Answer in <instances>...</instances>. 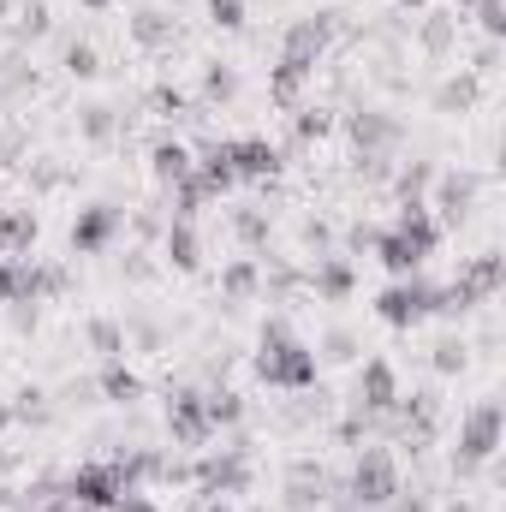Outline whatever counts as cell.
Segmentation results:
<instances>
[{"label":"cell","instance_id":"cell-3","mask_svg":"<svg viewBox=\"0 0 506 512\" xmlns=\"http://www.w3.org/2000/svg\"><path fill=\"white\" fill-rule=\"evenodd\" d=\"M322 42H328V18H298V24H292L286 54H280V72H274V96H280V102H292V96H298L304 72H310V66H316V54H322Z\"/></svg>","mask_w":506,"mask_h":512},{"label":"cell","instance_id":"cell-13","mask_svg":"<svg viewBox=\"0 0 506 512\" xmlns=\"http://www.w3.org/2000/svg\"><path fill=\"white\" fill-rule=\"evenodd\" d=\"M155 179L185 185V179H191V149H185V143H161V149H155Z\"/></svg>","mask_w":506,"mask_h":512},{"label":"cell","instance_id":"cell-19","mask_svg":"<svg viewBox=\"0 0 506 512\" xmlns=\"http://www.w3.org/2000/svg\"><path fill=\"white\" fill-rule=\"evenodd\" d=\"M108 512H161V507H155L149 495H137V489H126V495H120V501H114Z\"/></svg>","mask_w":506,"mask_h":512},{"label":"cell","instance_id":"cell-14","mask_svg":"<svg viewBox=\"0 0 506 512\" xmlns=\"http://www.w3.org/2000/svg\"><path fill=\"white\" fill-rule=\"evenodd\" d=\"M167 256H173L179 268H197V233H191L185 221H179V227L167 233Z\"/></svg>","mask_w":506,"mask_h":512},{"label":"cell","instance_id":"cell-23","mask_svg":"<svg viewBox=\"0 0 506 512\" xmlns=\"http://www.w3.org/2000/svg\"><path fill=\"white\" fill-rule=\"evenodd\" d=\"M245 286H251V268H245V262H239V268H233V274H227V292H245Z\"/></svg>","mask_w":506,"mask_h":512},{"label":"cell","instance_id":"cell-10","mask_svg":"<svg viewBox=\"0 0 506 512\" xmlns=\"http://www.w3.org/2000/svg\"><path fill=\"white\" fill-rule=\"evenodd\" d=\"M108 233H114V209H108V203H96V209H84V215H78V227H72V251H102V245H108Z\"/></svg>","mask_w":506,"mask_h":512},{"label":"cell","instance_id":"cell-5","mask_svg":"<svg viewBox=\"0 0 506 512\" xmlns=\"http://www.w3.org/2000/svg\"><path fill=\"white\" fill-rule=\"evenodd\" d=\"M429 310H441V292H435V286H423L417 274H399V280L376 298V316L387 322V328H417Z\"/></svg>","mask_w":506,"mask_h":512},{"label":"cell","instance_id":"cell-20","mask_svg":"<svg viewBox=\"0 0 506 512\" xmlns=\"http://www.w3.org/2000/svg\"><path fill=\"white\" fill-rule=\"evenodd\" d=\"M90 340H96V346H102L108 358L120 352V334H114V322H96V328H90Z\"/></svg>","mask_w":506,"mask_h":512},{"label":"cell","instance_id":"cell-11","mask_svg":"<svg viewBox=\"0 0 506 512\" xmlns=\"http://www.w3.org/2000/svg\"><path fill=\"white\" fill-rule=\"evenodd\" d=\"M167 423H173V435H179L185 447L209 435V417H203V399H197V393H179V399H173V417H167Z\"/></svg>","mask_w":506,"mask_h":512},{"label":"cell","instance_id":"cell-1","mask_svg":"<svg viewBox=\"0 0 506 512\" xmlns=\"http://www.w3.org/2000/svg\"><path fill=\"white\" fill-rule=\"evenodd\" d=\"M441 245V227L423 215V203H411L387 233H376V256H381V268L387 274H417L423 268V256Z\"/></svg>","mask_w":506,"mask_h":512},{"label":"cell","instance_id":"cell-25","mask_svg":"<svg viewBox=\"0 0 506 512\" xmlns=\"http://www.w3.org/2000/svg\"><path fill=\"white\" fill-rule=\"evenodd\" d=\"M84 6H108V0H84Z\"/></svg>","mask_w":506,"mask_h":512},{"label":"cell","instance_id":"cell-17","mask_svg":"<svg viewBox=\"0 0 506 512\" xmlns=\"http://www.w3.org/2000/svg\"><path fill=\"white\" fill-rule=\"evenodd\" d=\"M209 18L227 24V30H239V24H245V6H239V0H209Z\"/></svg>","mask_w":506,"mask_h":512},{"label":"cell","instance_id":"cell-21","mask_svg":"<svg viewBox=\"0 0 506 512\" xmlns=\"http://www.w3.org/2000/svg\"><path fill=\"white\" fill-rule=\"evenodd\" d=\"M435 364H441V370H459V364H465V346H459V340H447V346H441V358H435Z\"/></svg>","mask_w":506,"mask_h":512},{"label":"cell","instance_id":"cell-18","mask_svg":"<svg viewBox=\"0 0 506 512\" xmlns=\"http://www.w3.org/2000/svg\"><path fill=\"white\" fill-rule=\"evenodd\" d=\"M346 286H352V268H346V262H334V268H322V292H334V298H340Z\"/></svg>","mask_w":506,"mask_h":512},{"label":"cell","instance_id":"cell-27","mask_svg":"<svg viewBox=\"0 0 506 512\" xmlns=\"http://www.w3.org/2000/svg\"><path fill=\"white\" fill-rule=\"evenodd\" d=\"M453 512H471V507H453Z\"/></svg>","mask_w":506,"mask_h":512},{"label":"cell","instance_id":"cell-24","mask_svg":"<svg viewBox=\"0 0 506 512\" xmlns=\"http://www.w3.org/2000/svg\"><path fill=\"white\" fill-rule=\"evenodd\" d=\"M399 6H423V0H399Z\"/></svg>","mask_w":506,"mask_h":512},{"label":"cell","instance_id":"cell-16","mask_svg":"<svg viewBox=\"0 0 506 512\" xmlns=\"http://www.w3.org/2000/svg\"><path fill=\"white\" fill-rule=\"evenodd\" d=\"M102 393H108V399H137V376L120 370V364H108V370H102Z\"/></svg>","mask_w":506,"mask_h":512},{"label":"cell","instance_id":"cell-4","mask_svg":"<svg viewBox=\"0 0 506 512\" xmlns=\"http://www.w3.org/2000/svg\"><path fill=\"white\" fill-rule=\"evenodd\" d=\"M143 471V459L137 465H84V471H72V483H66V501L72 507H96L108 512L120 495L131 489V477Z\"/></svg>","mask_w":506,"mask_h":512},{"label":"cell","instance_id":"cell-26","mask_svg":"<svg viewBox=\"0 0 506 512\" xmlns=\"http://www.w3.org/2000/svg\"><path fill=\"white\" fill-rule=\"evenodd\" d=\"M465 6H483V0H465Z\"/></svg>","mask_w":506,"mask_h":512},{"label":"cell","instance_id":"cell-12","mask_svg":"<svg viewBox=\"0 0 506 512\" xmlns=\"http://www.w3.org/2000/svg\"><path fill=\"white\" fill-rule=\"evenodd\" d=\"M36 286H60V274H36L30 262H12V268H0V298H30Z\"/></svg>","mask_w":506,"mask_h":512},{"label":"cell","instance_id":"cell-7","mask_svg":"<svg viewBox=\"0 0 506 512\" xmlns=\"http://www.w3.org/2000/svg\"><path fill=\"white\" fill-rule=\"evenodd\" d=\"M352 495H358L364 507H381V501L399 495V471H393V459H387L381 447H364V459H358V471H352Z\"/></svg>","mask_w":506,"mask_h":512},{"label":"cell","instance_id":"cell-9","mask_svg":"<svg viewBox=\"0 0 506 512\" xmlns=\"http://www.w3.org/2000/svg\"><path fill=\"white\" fill-rule=\"evenodd\" d=\"M393 399H399L393 364H387V358H370V364H364V376H358V405H364V411H387Z\"/></svg>","mask_w":506,"mask_h":512},{"label":"cell","instance_id":"cell-8","mask_svg":"<svg viewBox=\"0 0 506 512\" xmlns=\"http://www.w3.org/2000/svg\"><path fill=\"white\" fill-rule=\"evenodd\" d=\"M227 161H233V179H268V173H280V149L262 143V137L227 143Z\"/></svg>","mask_w":506,"mask_h":512},{"label":"cell","instance_id":"cell-15","mask_svg":"<svg viewBox=\"0 0 506 512\" xmlns=\"http://www.w3.org/2000/svg\"><path fill=\"white\" fill-rule=\"evenodd\" d=\"M465 203H471V179H441V215L453 221L465 215Z\"/></svg>","mask_w":506,"mask_h":512},{"label":"cell","instance_id":"cell-22","mask_svg":"<svg viewBox=\"0 0 506 512\" xmlns=\"http://www.w3.org/2000/svg\"><path fill=\"white\" fill-rule=\"evenodd\" d=\"M298 131H304V137H322V131H328V120H322V114H304V120H298Z\"/></svg>","mask_w":506,"mask_h":512},{"label":"cell","instance_id":"cell-2","mask_svg":"<svg viewBox=\"0 0 506 512\" xmlns=\"http://www.w3.org/2000/svg\"><path fill=\"white\" fill-rule=\"evenodd\" d=\"M256 376L268 387H310L316 382V352L304 340H292L280 322L262 334V352H256Z\"/></svg>","mask_w":506,"mask_h":512},{"label":"cell","instance_id":"cell-6","mask_svg":"<svg viewBox=\"0 0 506 512\" xmlns=\"http://www.w3.org/2000/svg\"><path fill=\"white\" fill-rule=\"evenodd\" d=\"M495 447H501V405H495V399H483V405L459 423V471L489 465V459H495Z\"/></svg>","mask_w":506,"mask_h":512}]
</instances>
